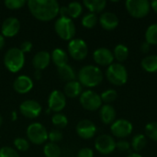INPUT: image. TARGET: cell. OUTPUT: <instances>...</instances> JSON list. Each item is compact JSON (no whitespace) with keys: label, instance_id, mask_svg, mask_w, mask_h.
Instances as JSON below:
<instances>
[{"label":"cell","instance_id":"6da1fadb","mask_svg":"<svg viewBox=\"0 0 157 157\" xmlns=\"http://www.w3.org/2000/svg\"><path fill=\"white\" fill-rule=\"evenodd\" d=\"M27 6L36 19L44 22L55 18L60 10V5L56 0H29Z\"/></svg>","mask_w":157,"mask_h":157},{"label":"cell","instance_id":"7a4b0ae2","mask_svg":"<svg viewBox=\"0 0 157 157\" xmlns=\"http://www.w3.org/2000/svg\"><path fill=\"white\" fill-rule=\"evenodd\" d=\"M77 79L82 86L95 87L103 81V73L98 66L91 64L85 65L79 70Z\"/></svg>","mask_w":157,"mask_h":157},{"label":"cell","instance_id":"3957f363","mask_svg":"<svg viewBox=\"0 0 157 157\" xmlns=\"http://www.w3.org/2000/svg\"><path fill=\"white\" fill-rule=\"evenodd\" d=\"M4 64L9 72L17 73L25 64V54L19 48H10L4 55Z\"/></svg>","mask_w":157,"mask_h":157},{"label":"cell","instance_id":"277c9868","mask_svg":"<svg viewBox=\"0 0 157 157\" xmlns=\"http://www.w3.org/2000/svg\"><path fill=\"white\" fill-rule=\"evenodd\" d=\"M106 77L110 84L116 86H121L125 85L128 80V72L123 64L113 63L108 66L106 70Z\"/></svg>","mask_w":157,"mask_h":157},{"label":"cell","instance_id":"5b68a950","mask_svg":"<svg viewBox=\"0 0 157 157\" xmlns=\"http://www.w3.org/2000/svg\"><path fill=\"white\" fill-rule=\"evenodd\" d=\"M56 34L63 40H72L75 35V25L70 17H60L54 23Z\"/></svg>","mask_w":157,"mask_h":157},{"label":"cell","instance_id":"8992f818","mask_svg":"<svg viewBox=\"0 0 157 157\" xmlns=\"http://www.w3.org/2000/svg\"><path fill=\"white\" fill-rule=\"evenodd\" d=\"M125 7L132 17L143 18L149 14L151 5L148 0H127Z\"/></svg>","mask_w":157,"mask_h":157},{"label":"cell","instance_id":"52a82bcc","mask_svg":"<svg viewBox=\"0 0 157 157\" xmlns=\"http://www.w3.org/2000/svg\"><path fill=\"white\" fill-rule=\"evenodd\" d=\"M26 134L28 141L37 145L43 144L48 140V132L46 128L40 122H33L29 125Z\"/></svg>","mask_w":157,"mask_h":157},{"label":"cell","instance_id":"ba28073f","mask_svg":"<svg viewBox=\"0 0 157 157\" xmlns=\"http://www.w3.org/2000/svg\"><path fill=\"white\" fill-rule=\"evenodd\" d=\"M81 106L88 111H96L102 107L100 95L93 90H86L79 97Z\"/></svg>","mask_w":157,"mask_h":157},{"label":"cell","instance_id":"9c48e42d","mask_svg":"<svg viewBox=\"0 0 157 157\" xmlns=\"http://www.w3.org/2000/svg\"><path fill=\"white\" fill-rule=\"evenodd\" d=\"M68 52L75 61H83L88 53L86 42L81 39H73L68 43Z\"/></svg>","mask_w":157,"mask_h":157},{"label":"cell","instance_id":"30bf717a","mask_svg":"<svg viewBox=\"0 0 157 157\" xmlns=\"http://www.w3.org/2000/svg\"><path fill=\"white\" fill-rule=\"evenodd\" d=\"M95 148L101 155H110L116 150V141L109 134L99 135L95 141Z\"/></svg>","mask_w":157,"mask_h":157},{"label":"cell","instance_id":"8fae6325","mask_svg":"<svg viewBox=\"0 0 157 157\" xmlns=\"http://www.w3.org/2000/svg\"><path fill=\"white\" fill-rule=\"evenodd\" d=\"M133 131V126L131 121L125 119L116 120L110 125V132L112 135L117 138L123 139L128 137Z\"/></svg>","mask_w":157,"mask_h":157},{"label":"cell","instance_id":"7c38bea8","mask_svg":"<svg viewBox=\"0 0 157 157\" xmlns=\"http://www.w3.org/2000/svg\"><path fill=\"white\" fill-rule=\"evenodd\" d=\"M42 108L40 104L33 99H27L19 105L20 113L27 119H36L41 113Z\"/></svg>","mask_w":157,"mask_h":157},{"label":"cell","instance_id":"4fadbf2b","mask_svg":"<svg viewBox=\"0 0 157 157\" xmlns=\"http://www.w3.org/2000/svg\"><path fill=\"white\" fill-rule=\"evenodd\" d=\"M48 106L51 111L60 113L66 106V97L63 92L59 90L52 91L48 98Z\"/></svg>","mask_w":157,"mask_h":157},{"label":"cell","instance_id":"5bb4252c","mask_svg":"<svg viewBox=\"0 0 157 157\" xmlns=\"http://www.w3.org/2000/svg\"><path fill=\"white\" fill-rule=\"evenodd\" d=\"M76 133L77 135L84 140H89L92 139L96 132H97V127L89 120H82L80 121L76 125Z\"/></svg>","mask_w":157,"mask_h":157},{"label":"cell","instance_id":"9a60e30c","mask_svg":"<svg viewBox=\"0 0 157 157\" xmlns=\"http://www.w3.org/2000/svg\"><path fill=\"white\" fill-rule=\"evenodd\" d=\"M20 29V22L17 17H9L6 18L1 26V32L4 37L12 38L16 36Z\"/></svg>","mask_w":157,"mask_h":157},{"label":"cell","instance_id":"2e32d148","mask_svg":"<svg viewBox=\"0 0 157 157\" xmlns=\"http://www.w3.org/2000/svg\"><path fill=\"white\" fill-rule=\"evenodd\" d=\"M93 59L95 63L101 66H109L114 62L113 52L107 48H98L93 52Z\"/></svg>","mask_w":157,"mask_h":157},{"label":"cell","instance_id":"e0dca14e","mask_svg":"<svg viewBox=\"0 0 157 157\" xmlns=\"http://www.w3.org/2000/svg\"><path fill=\"white\" fill-rule=\"evenodd\" d=\"M13 88L18 94H27L33 88V81L28 75H19L15 79Z\"/></svg>","mask_w":157,"mask_h":157},{"label":"cell","instance_id":"ac0fdd59","mask_svg":"<svg viewBox=\"0 0 157 157\" xmlns=\"http://www.w3.org/2000/svg\"><path fill=\"white\" fill-rule=\"evenodd\" d=\"M98 21L100 26L108 31L114 30L119 26V18L116 14L112 12L102 13L98 18Z\"/></svg>","mask_w":157,"mask_h":157},{"label":"cell","instance_id":"d6986e66","mask_svg":"<svg viewBox=\"0 0 157 157\" xmlns=\"http://www.w3.org/2000/svg\"><path fill=\"white\" fill-rule=\"evenodd\" d=\"M52 57L50 52H48L47 51H40L33 56L32 65L35 70L42 71L49 66Z\"/></svg>","mask_w":157,"mask_h":157},{"label":"cell","instance_id":"ffe728a7","mask_svg":"<svg viewBox=\"0 0 157 157\" xmlns=\"http://www.w3.org/2000/svg\"><path fill=\"white\" fill-rule=\"evenodd\" d=\"M99 116L101 121L105 125H111L116 121V110L109 104H105L100 108Z\"/></svg>","mask_w":157,"mask_h":157},{"label":"cell","instance_id":"44dd1931","mask_svg":"<svg viewBox=\"0 0 157 157\" xmlns=\"http://www.w3.org/2000/svg\"><path fill=\"white\" fill-rule=\"evenodd\" d=\"M82 93H83V86L76 80L67 82L63 87L64 96L67 98H75L80 97V95Z\"/></svg>","mask_w":157,"mask_h":157},{"label":"cell","instance_id":"7402d4cb","mask_svg":"<svg viewBox=\"0 0 157 157\" xmlns=\"http://www.w3.org/2000/svg\"><path fill=\"white\" fill-rule=\"evenodd\" d=\"M52 60L53 63L57 66V68L62 67L68 63V55L66 52L61 48H56L52 51Z\"/></svg>","mask_w":157,"mask_h":157},{"label":"cell","instance_id":"603a6c76","mask_svg":"<svg viewBox=\"0 0 157 157\" xmlns=\"http://www.w3.org/2000/svg\"><path fill=\"white\" fill-rule=\"evenodd\" d=\"M57 73H58V75L60 76L61 79L67 81V82L75 81L77 77L75 69L68 63L62 66V67L57 68Z\"/></svg>","mask_w":157,"mask_h":157},{"label":"cell","instance_id":"cb8c5ba5","mask_svg":"<svg viewBox=\"0 0 157 157\" xmlns=\"http://www.w3.org/2000/svg\"><path fill=\"white\" fill-rule=\"evenodd\" d=\"M83 5L90 11V13L98 14L102 12L107 5V1L105 0H84Z\"/></svg>","mask_w":157,"mask_h":157},{"label":"cell","instance_id":"d4e9b609","mask_svg":"<svg viewBox=\"0 0 157 157\" xmlns=\"http://www.w3.org/2000/svg\"><path fill=\"white\" fill-rule=\"evenodd\" d=\"M141 66L147 73H157V55L152 54L144 57L141 62Z\"/></svg>","mask_w":157,"mask_h":157},{"label":"cell","instance_id":"484cf974","mask_svg":"<svg viewBox=\"0 0 157 157\" xmlns=\"http://www.w3.org/2000/svg\"><path fill=\"white\" fill-rule=\"evenodd\" d=\"M112 52L114 55V59H116L120 63L126 61L129 56V49L124 44L116 45Z\"/></svg>","mask_w":157,"mask_h":157},{"label":"cell","instance_id":"4316f807","mask_svg":"<svg viewBox=\"0 0 157 157\" xmlns=\"http://www.w3.org/2000/svg\"><path fill=\"white\" fill-rule=\"evenodd\" d=\"M147 144V140H146V136L139 133L136 134L132 140V144H131V147L135 151V152H140L143 149H144V147Z\"/></svg>","mask_w":157,"mask_h":157},{"label":"cell","instance_id":"83f0119b","mask_svg":"<svg viewBox=\"0 0 157 157\" xmlns=\"http://www.w3.org/2000/svg\"><path fill=\"white\" fill-rule=\"evenodd\" d=\"M66 6H67L68 17H70L71 19L79 17L83 12V6L79 2H76V1L71 2Z\"/></svg>","mask_w":157,"mask_h":157},{"label":"cell","instance_id":"f1b7e54d","mask_svg":"<svg viewBox=\"0 0 157 157\" xmlns=\"http://www.w3.org/2000/svg\"><path fill=\"white\" fill-rule=\"evenodd\" d=\"M61 148L57 144L48 143L43 147V154L45 157H61Z\"/></svg>","mask_w":157,"mask_h":157},{"label":"cell","instance_id":"f546056e","mask_svg":"<svg viewBox=\"0 0 157 157\" xmlns=\"http://www.w3.org/2000/svg\"><path fill=\"white\" fill-rule=\"evenodd\" d=\"M145 41L150 45H157V23L150 25L145 31Z\"/></svg>","mask_w":157,"mask_h":157},{"label":"cell","instance_id":"4dcf8cb0","mask_svg":"<svg viewBox=\"0 0 157 157\" xmlns=\"http://www.w3.org/2000/svg\"><path fill=\"white\" fill-rule=\"evenodd\" d=\"M52 123L58 129H63L68 124V119L63 113H55L52 117Z\"/></svg>","mask_w":157,"mask_h":157},{"label":"cell","instance_id":"1f68e13d","mask_svg":"<svg viewBox=\"0 0 157 157\" xmlns=\"http://www.w3.org/2000/svg\"><path fill=\"white\" fill-rule=\"evenodd\" d=\"M98 21V17H97L96 14L87 13L82 17L81 23H82L83 27H85L86 29H92L97 25Z\"/></svg>","mask_w":157,"mask_h":157},{"label":"cell","instance_id":"d6a6232c","mask_svg":"<svg viewBox=\"0 0 157 157\" xmlns=\"http://www.w3.org/2000/svg\"><path fill=\"white\" fill-rule=\"evenodd\" d=\"M100 98H101L102 102H104L106 104H109L117 99L118 93L115 89H108L101 93Z\"/></svg>","mask_w":157,"mask_h":157},{"label":"cell","instance_id":"836d02e7","mask_svg":"<svg viewBox=\"0 0 157 157\" xmlns=\"http://www.w3.org/2000/svg\"><path fill=\"white\" fill-rule=\"evenodd\" d=\"M146 136L154 142H157V122H149L144 128Z\"/></svg>","mask_w":157,"mask_h":157},{"label":"cell","instance_id":"e575fe53","mask_svg":"<svg viewBox=\"0 0 157 157\" xmlns=\"http://www.w3.org/2000/svg\"><path fill=\"white\" fill-rule=\"evenodd\" d=\"M14 146L16 147L17 150L20 152H26L29 149V142L22 137H17L14 140L13 142Z\"/></svg>","mask_w":157,"mask_h":157},{"label":"cell","instance_id":"d590c367","mask_svg":"<svg viewBox=\"0 0 157 157\" xmlns=\"http://www.w3.org/2000/svg\"><path fill=\"white\" fill-rule=\"evenodd\" d=\"M6 8L10 10H17L27 5V1L25 0H5L4 2Z\"/></svg>","mask_w":157,"mask_h":157},{"label":"cell","instance_id":"8d00e7d4","mask_svg":"<svg viewBox=\"0 0 157 157\" xmlns=\"http://www.w3.org/2000/svg\"><path fill=\"white\" fill-rule=\"evenodd\" d=\"M63 138V135L62 133V132L60 130H52L48 132V140L50 141V143H53V144H57L59 142H61Z\"/></svg>","mask_w":157,"mask_h":157},{"label":"cell","instance_id":"74e56055","mask_svg":"<svg viewBox=\"0 0 157 157\" xmlns=\"http://www.w3.org/2000/svg\"><path fill=\"white\" fill-rule=\"evenodd\" d=\"M0 157H19V155L14 148L3 146L0 148Z\"/></svg>","mask_w":157,"mask_h":157},{"label":"cell","instance_id":"f35d334b","mask_svg":"<svg viewBox=\"0 0 157 157\" xmlns=\"http://www.w3.org/2000/svg\"><path fill=\"white\" fill-rule=\"evenodd\" d=\"M130 148H131V144L126 140H120L116 142V149H118L121 152L129 151Z\"/></svg>","mask_w":157,"mask_h":157},{"label":"cell","instance_id":"ab89813d","mask_svg":"<svg viewBox=\"0 0 157 157\" xmlns=\"http://www.w3.org/2000/svg\"><path fill=\"white\" fill-rule=\"evenodd\" d=\"M77 157H94V152L91 148L85 147L78 151Z\"/></svg>","mask_w":157,"mask_h":157},{"label":"cell","instance_id":"60d3db41","mask_svg":"<svg viewBox=\"0 0 157 157\" xmlns=\"http://www.w3.org/2000/svg\"><path fill=\"white\" fill-rule=\"evenodd\" d=\"M19 50H20L24 54L29 52L32 50V43H31V41H29V40H25V41L21 42V43H20V46H19Z\"/></svg>","mask_w":157,"mask_h":157},{"label":"cell","instance_id":"b9f144b4","mask_svg":"<svg viewBox=\"0 0 157 157\" xmlns=\"http://www.w3.org/2000/svg\"><path fill=\"white\" fill-rule=\"evenodd\" d=\"M150 49H151V45L149 43H147L146 41H144L141 44V51L144 53H147L150 51Z\"/></svg>","mask_w":157,"mask_h":157},{"label":"cell","instance_id":"7bdbcfd3","mask_svg":"<svg viewBox=\"0 0 157 157\" xmlns=\"http://www.w3.org/2000/svg\"><path fill=\"white\" fill-rule=\"evenodd\" d=\"M59 14L61 15V17H68L67 6H60Z\"/></svg>","mask_w":157,"mask_h":157},{"label":"cell","instance_id":"ee69618b","mask_svg":"<svg viewBox=\"0 0 157 157\" xmlns=\"http://www.w3.org/2000/svg\"><path fill=\"white\" fill-rule=\"evenodd\" d=\"M34 77L36 80H40L41 77H42V74H41V71H39V70H36L35 73H34Z\"/></svg>","mask_w":157,"mask_h":157},{"label":"cell","instance_id":"f6af8a7d","mask_svg":"<svg viewBox=\"0 0 157 157\" xmlns=\"http://www.w3.org/2000/svg\"><path fill=\"white\" fill-rule=\"evenodd\" d=\"M150 5H151V8L157 13V0H153L152 2H150Z\"/></svg>","mask_w":157,"mask_h":157},{"label":"cell","instance_id":"bcb514c9","mask_svg":"<svg viewBox=\"0 0 157 157\" xmlns=\"http://www.w3.org/2000/svg\"><path fill=\"white\" fill-rule=\"evenodd\" d=\"M5 43H6V40H5V37L0 34V50H2L5 46Z\"/></svg>","mask_w":157,"mask_h":157},{"label":"cell","instance_id":"7dc6e473","mask_svg":"<svg viewBox=\"0 0 157 157\" xmlns=\"http://www.w3.org/2000/svg\"><path fill=\"white\" fill-rule=\"evenodd\" d=\"M127 157H143L141 155H139L138 153H132L131 155H129Z\"/></svg>","mask_w":157,"mask_h":157},{"label":"cell","instance_id":"c3c4849f","mask_svg":"<svg viewBox=\"0 0 157 157\" xmlns=\"http://www.w3.org/2000/svg\"><path fill=\"white\" fill-rule=\"evenodd\" d=\"M12 121H16L17 120V112L16 111H13L12 112Z\"/></svg>","mask_w":157,"mask_h":157},{"label":"cell","instance_id":"681fc988","mask_svg":"<svg viewBox=\"0 0 157 157\" xmlns=\"http://www.w3.org/2000/svg\"><path fill=\"white\" fill-rule=\"evenodd\" d=\"M2 122H3V118H2V116L0 115V127H1V125H2Z\"/></svg>","mask_w":157,"mask_h":157}]
</instances>
